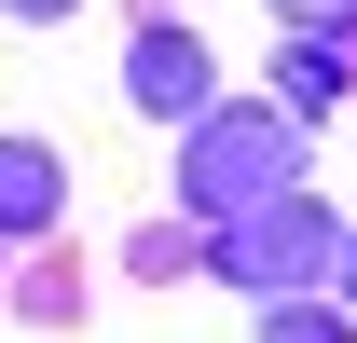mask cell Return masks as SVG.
I'll use <instances>...</instances> for the list:
<instances>
[{"label":"cell","mask_w":357,"mask_h":343,"mask_svg":"<svg viewBox=\"0 0 357 343\" xmlns=\"http://www.w3.org/2000/svg\"><path fill=\"white\" fill-rule=\"evenodd\" d=\"M330 289H344V302H357V234H344V247H330Z\"/></svg>","instance_id":"cell-8"},{"label":"cell","mask_w":357,"mask_h":343,"mask_svg":"<svg viewBox=\"0 0 357 343\" xmlns=\"http://www.w3.org/2000/svg\"><path fill=\"white\" fill-rule=\"evenodd\" d=\"M14 14H69V0H14Z\"/></svg>","instance_id":"cell-9"},{"label":"cell","mask_w":357,"mask_h":343,"mask_svg":"<svg viewBox=\"0 0 357 343\" xmlns=\"http://www.w3.org/2000/svg\"><path fill=\"white\" fill-rule=\"evenodd\" d=\"M275 110H289V124H316V110H344V55L289 42V55H275Z\"/></svg>","instance_id":"cell-5"},{"label":"cell","mask_w":357,"mask_h":343,"mask_svg":"<svg viewBox=\"0 0 357 343\" xmlns=\"http://www.w3.org/2000/svg\"><path fill=\"white\" fill-rule=\"evenodd\" d=\"M124 96H137V110H151V124H192V110H206V42L151 14V28H137V42H124Z\"/></svg>","instance_id":"cell-3"},{"label":"cell","mask_w":357,"mask_h":343,"mask_svg":"<svg viewBox=\"0 0 357 343\" xmlns=\"http://www.w3.org/2000/svg\"><path fill=\"white\" fill-rule=\"evenodd\" d=\"M261 343H357V316L316 302V289H289V302H261Z\"/></svg>","instance_id":"cell-6"},{"label":"cell","mask_w":357,"mask_h":343,"mask_svg":"<svg viewBox=\"0 0 357 343\" xmlns=\"http://www.w3.org/2000/svg\"><path fill=\"white\" fill-rule=\"evenodd\" d=\"M42 220H55V151L0 137V234H42Z\"/></svg>","instance_id":"cell-4"},{"label":"cell","mask_w":357,"mask_h":343,"mask_svg":"<svg viewBox=\"0 0 357 343\" xmlns=\"http://www.w3.org/2000/svg\"><path fill=\"white\" fill-rule=\"evenodd\" d=\"M303 28H330V42H357V0H289Z\"/></svg>","instance_id":"cell-7"},{"label":"cell","mask_w":357,"mask_h":343,"mask_svg":"<svg viewBox=\"0 0 357 343\" xmlns=\"http://www.w3.org/2000/svg\"><path fill=\"white\" fill-rule=\"evenodd\" d=\"M178 178H192L206 220H248V206H275V192H303V137H289V110H192Z\"/></svg>","instance_id":"cell-1"},{"label":"cell","mask_w":357,"mask_h":343,"mask_svg":"<svg viewBox=\"0 0 357 343\" xmlns=\"http://www.w3.org/2000/svg\"><path fill=\"white\" fill-rule=\"evenodd\" d=\"M330 247H344V220L316 206V192H275V206H248V220H220V275L234 289H261V302H289V289H316L330 275Z\"/></svg>","instance_id":"cell-2"}]
</instances>
